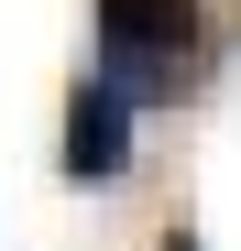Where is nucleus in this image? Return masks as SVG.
<instances>
[{
    "mask_svg": "<svg viewBox=\"0 0 241 251\" xmlns=\"http://www.w3.org/2000/svg\"><path fill=\"white\" fill-rule=\"evenodd\" d=\"M186 55H197V0H99V76L132 109L176 99Z\"/></svg>",
    "mask_w": 241,
    "mask_h": 251,
    "instance_id": "1",
    "label": "nucleus"
},
{
    "mask_svg": "<svg viewBox=\"0 0 241 251\" xmlns=\"http://www.w3.org/2000/svg\"><path fill=\"white\" fill-rule=\"evenodd\" d=\"M55 164H66V186H110L120 164H132V99H120L110 76H77V88H66V142H55Z\"/></svg>",
    "mask_w": 241,
    "mask_h": 251,
    "instance_id": "2",
    "label": "nucleus"
},
{
    "mask_svg": "<svg viewBox=\"0 0 241 251\" xmlns=\"http://www.w3.org/2000/svg\"><path fill=\"white\" fill-rule=\"evenodd\" d=\"M165 251H197V240H165Z\"/></svg>",
    "mask_w": 241,
    "mask_h": 251,
    "instance_id": "3",
    "label": "nucleus"
}]
</instances>
